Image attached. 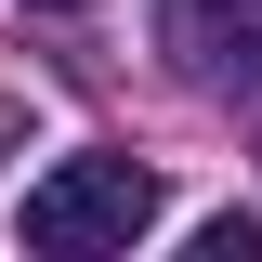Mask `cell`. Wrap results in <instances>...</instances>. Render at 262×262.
<instances>
[{"label":"cell","instance_id":"cell-4","mask_svg":"<svg viewBox=\"0 0 262 262\" xmlns=\"http://www.w3.org/2000/svg\"><path fill=\"white\" fill-rule=\"evenodd\" d=\"M13 144H27V105H0V158H13Z\"/></svg>","mask_w":262,"mask_h":262},{"label":"cell","instance_id":"cell-3","mask_svg":"<svg viewBox=\"0 0 262 262\" xmlns=\"http://www.w3.org/2000/svg\"><path fill=\"white\" fill-rule=\"evenodd\" d=\"M196 262H262V223L223 210V223H196Z\"/></svg>","mask_w":262,"mask_h":262},{"label":"cell","instance_id":"cell-2","mask_svg":"<svg viewBox=\"0 0 262 262\" xmlns=\"http://www.w3.org/2000/svg\"><path fill=\"white\" fill-rule=\"evenodd\" d=\"M158 27L210 92H262V0H158Z\"/></svg>","mask_w":262,"mask_h":262},{"label":"cell","instance_id":"cell-5","mask_svg":"<svg viewBox=\"0 0 262 262\" xmlns=\"http://www.w3.org/2000/svg\"><path fill=\"white\" fill-rule=\"evenodd\" d=\"M39 13H79V0H39Z\"/></svg>","mask_w":262,"mask_h":262},{"label":"cell","instance_id":"cell-1","mask_svg":"<svg viewBox=\"0 0 262 262\" xmlns=\"http://www.w3.org/2000/svg\"><path fill=\"white\" fill-rule=\"evenodd\" d=\"M158 223V170L144 158H53L27 184V249L39 262H92V249H131Z\"/></svg>","mask_w":262,"mask_h":262}]
</instances>
